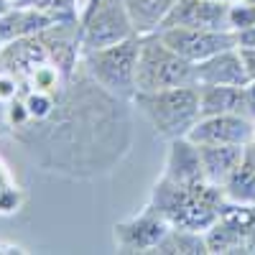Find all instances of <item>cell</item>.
<instances>
[{"mask_svg": "<svg viewBox=\"0 0 255 255\" xmlns=\"http://www.w3.org/2000/svg\"><path fill=\"white\" fill-rule=\"evenodd\" d=\"M225 204H227V197H225L222 186L217 184L199 181V184L184 186V184H174L161 176L151 191V202L145 207L158 212L174 227L207 232L217 222Z\"/></svg>", "mask_w": 255, "mask_h": 255, "instance_id": "1", "label": "cell"}, {"mask_svg": "<svg viewBox=\"0 0 255 255\" xmlns=\"http://www.w3.org/2000/svg\"><path fill=\"white\" fill-rule=\"evenodd\" d=\"M133 102L143 113V118L151 123L153 130L166 140L186 138L202 118L199 84H186V87L161 92H135Z\"/></svg>", "mask_w": 255, "mask_h": 255, "instance_id": "2", "label": "cell"}, {"mask_svg": "<svg viewBox=\"0 0 255 255\" xmlns=\"http://www.w3.org/2000/svg\"><path fill=\"white\" fill-rule=\"evenodd\" d=\"M186 84H197V64H191L171 46H166L158 33L140 36L135 92H161L186 87Z\"/></svg>", "mask_w": 255, "mask_h": 255, "instance_id": "3", "label": "cell"}, {"mask_svg": "<svg viewBox=\"0 0 255 255\" xmlns=\"http://www.w3.org/2000/svg\"><path fill=\"white\" fill-rule=\"evenodd\" d=\"M140 54V36H130L113 46L84 51V69L102 90L120 100L135 97V67Z\"/></svg>", "mask_w": 255, "mask_h": 255, "instance_id": "4", "label": "cell"}, {"mask_svg": "<svg viewBox=\"0 0 255 255\" xmlns=\"http://www.w3.org/2000/svg\"><path fill=\"white\" fill-rule=\"evenodd\" d=\"M138 36L123 0H92L82 20V49L95 51Z\"/></svg>", "mask_w": 255, "mask_h": 255, "instance_id": "5", "label": "cell"}, {"mask_svg": "<svg viewBox=\"0 0 255 255\" xmlns=\"http://www.w3.org/2000/svg\"><path fill=\"white\" fill-rule=\"evenodd\" d=\"M158 36L166 46H171L176 54L189 59L191 64H199L220 51L235 49L238 36L235 31H212V28H186V26H171L161 28Z\"/></svg>", "mask_w": 255, "mask_h": 255, "instance_id": "6", "label": "cell"}, {"mask_svg": "<svg viewBox=\"0 0 255 255\" xmlns=\"http://www.w3.org/2000/svg\"><path fill=\"white\" fill-rule=\"evenodd\" d=\"M168 230L171 222L145 207L135 217L115 225V245L120 253H153Z\"/></svg>", "mask_w": 255, "mask_h": 255, "instance_id": "7", "label": "cell"}, {"mask_svg": "<svg viewBox=\"0 0 255 255\" xmlns=\"http://www.w3.org/2000/svg\"><path fill=\"white\" fill-rule=\"evenodd\" d=\"M197 145L204 143H240L248 145L255 138V120L248 115H207L186 135Z\"/></svg>", "mask_w": 255, "mask_h": 255, "instance_id": "8", "label": "cell"}, {"mask_svg": "<svg viewBox=\"0 0 255 255\" xmlns=\"http://www.w3.org/2000/svg\"><path fill=\"white\" fill-rule=\"evenodd\" d=\"M227 10H230V3H220V0H176V5L166 15L161 28L186 26V28L232 31L227 20Z\"/></svg>", "mask_w": 255, "mask_h": 255, "instance_id": "9", "label": "cell"}, {"mask_svg": "<svg viewBox=\"0 0 255 255\" xmlns=\"http://www.w3.org/2000/svg\"><path fill=\"white\" fill-rule=\"evenodd\" d=\"M250 74L240 49H227L197 64V84H227V87H245Z\"/></svg>", "mask_w": 255, "mask_h": 255, "instance_id": "10", "label": "cell"}, {"mask_svg": "<svg viewBox=\"0 0 255 255\" xmlns=\"http://www.w3.org/2000/svg\"><path fill=\"white\" fill-rule=\"evenodd\" d=\"M163 179L174 184H199L207 181L202 171V156L199 145L189 138H174L168 140V153H166V166H163Z\"/></svg>", "mask_w": 255, "mask_h": 255, "instance_id": "11", "label": "cell"}, {"mask_svg": "<svg viewBox=\"0 0 255 255\" xmlns=\"http://www.w3.org/2000/svg\"><path fill=\"white\" fill-rule=\"evenodd\" d=\"M199 156H202L204 179L209 184L222 186L225 179L243 161L245 145H240V143H204V145H199Z\"/></svg>", "mask_w": 255, "mask_h": 255, "instance_id": "12", "label": "cell"}, {"mask_svg": "<svg viewBox=\"0 0 255 255\" xmlns=\"http://www.w3.org/2000/svg\"><path fill=\"white\" fill-rule=\"evenodd\" d=\"M199 110L207 115H248L245 87L227 84H199Z\"/></svg>", "mask_w": 255, "mask_h": 255, "instance_id": "13", "label": "cell"}, {"mask_svg": "<svg viewBox=\"0 0 255 255\" xmlns=\"http://www.w3.org/2000/svg\"><path fill=\"white\" fill-rule=\"evenodd\" d=\"M125 10L130 15V23L138 36H151L158 33L166 15L171 13L176 0H123Z\"/></svg>", "mask_w": 255, "mask_h": 255, "instance_id": "14", "label": "cell"}, {"mask_svg": "<svg viewBox=\"0 0 255 255\" xmlns=\"http://www.w3.org/2000/svg\"><path fill=\"white\" fill-rule=\"evenodd\" d=\"M153 253L161 255H207V240L204 232H194V230H184V227H174L163 235V240L153 248Z\"/></svg>", "mask_w": 255, "mask_h": 255, "instance_id": "15", "label": "cell"}, {"mask_svg": "<svg viewBox=\"0 0 255 255\" xmlns=\"http://www.w3.org/2000/svg\"><path fill=\"white\" fill-rule=\"evenodd\" d=\"M222 191L227 202H235V204H255V163L248 158V153L243 156V161L238 163V168L232 171L225 184Z\"/></svg>", "mask_w": 255, "mask_h": 255, "instance_id": "16", "label": "cell"}, {"mask_svg": "<svg viewBox=\"0 0 255 255\" xmlns=\"http://www.w3.org/2000/svg\"><path fill=\"white\" fill-rule=\"evenodd\" d=\"M18 207H20V189L15 186L8 168L0 161V212L8 215V212H15Z\"/></svg>", "mask_w": 255, "mask_h": 255, "instance_id": "17", "label": "cell"}, {"mask_svg": "<svg viewBox=\"0 0 255 255\" xmlns=\"http://www.w3.org/2000/svg\"><path fill=\"white\" fill-rule=\"evenodd\" d=\"M227 20H230L232 31H243V28L253 26L255 23V5H250L248 0H235V3H230Z\"/></svg>", "mask_w": 255, "mask_h": 255, "instance_id": "18", "label": "cell"}, {"mask_svg": "<svg viewBox=\"0 0 255 255\" xmlns=\"http://www.w3.org/2000/svg\"><path fill=\"white\" fill-rule=\"evenodd\" d=\"M23 79H20L15 72H8V69H0V102H10L15 100L20 92H23Z\"/></svg>", "mask_w": 255, "mask_h": 255, "instance_id": "19", "label": "cell"}, {"mask_svg": "<svg viewBox=\"0 0 255 255\" xmlns=\"http://www.w3.org/2000/svg\"><path fill=\"white\" fill-rule=\"evenodd\" d=\"M235 36H238V49H255V23L243 31H235Z\"/></svg>", "mask_w": 255, "mask_h": 255, "instance_id": "20", "label": "cell"}, {"mask_svg": "<svg viewBox=\"0 0 255 255\" xmlns=\"http://www.w3.org/2000/svg\"><path fill=\"white\" fill-rule=\"evenodd\" d=\"M245 105H248V118L255 120V79L245 84Z\"/></svg>", "mask_w": 255, "mask_h": 255, "instance_id": "21", "label": "cell"}, {"mask_svg": "<svg viewBox=\"0 0 255 255\" xmlns=\"http://www.w3.org/2000/svg\"><path fill=\"white\" fill-rule=\"evenodd\" d=\"M243 61H245V69L250 74V79H255V49H240Z\"/></svg>", "mask_w": 255, "mask_h": 255, "instance_id": "22", "label": "cell"}, {"mask_svg": "<svg viewBox=\"0 0 255 255\" xmlns=\"http://www.w3.org/2000/svg\"><path fill=\"white\" fill-rule=\"evenodd\" d=\"M248 253H255V207H253V222L248 230Z\"/></svg>", "mask_w": 255, "mask_h": 255, "instance_id": "23", "label": "cell"}, {"mask_svg": "<svg viewBox=\"0 0 255 255\" xmlns=\"http://www.w3.org/2000/svg\"><path fill=\"white\" fill-rule=\"evenodd\" d=\"M10 8H13V5H10V0H0V18H3Z\"/></svg>", "mask_w": 255, "mask_h": 255, "instance_id": "24", "label": "cell"}, {"mask_svg": "<svg viewBox=\"0 0 255 255\" xmlns=\"http://www.w3.org/2000/svg\"><path fill=\"white\" fill-rule=\"evenodd\" d=\"M33 3H41L44 8H49V5H51V0H33ZM56 5H59V0H56ZM56 5H54V10H56ZM56 13H59V10H56Z\"/></svg>", "mask_w": 255, "mask_h": 255, "instance_id": "25", "label": "cell"}, {"mask_svg": "<svg viewBox=\"0 0 255 255\" xmlns=\"http://www.w3.org/2000/svg\"><path fill=\"white\" fill-rule=\"evenodd\" d=\"M3 46H5V41H3V38H0V51H3Z\"/></svg>", "mask_w": 255, "mask_h": 255, "instance_id": "26", "label": "cell"}, {"mask_svg": "<svg viewBox=\"0 0 255 255\" xmlns=\"http://www.w3.org/2000/svg\"><path fill=\"white\" fill-rule=\"evenodd\" d=\"M220 3H235V0H220Z\"/></svg>", "mask_w": 255, "mask_h": 255, "instance_id": "27", "label": "cell"}, {"mask_svg": "<svg viewBox=\"0 0 255 255\" xmlns=\"http://www.w3.org/2000/svg\"><path fill=\"white\" fill-rule=\"evenodd\" d=\"M248 3H250V5H255V0H248Z\"/></svg>", "mask_w": 255, "mask_h": 255, "instance_id": "28", "label": "cell"}, {"mask_svg": "<svg viewBox=\"0 0 255 255\" xmlns=\"http://www.w3.org/2000/svg\"><path fill=\"white\" fill-rule=\"evenodd\" d=\"M0 253H8V250H3V248H0Z\"/></svg>", "mask_w": 255, "mask_h": 255, "instance_id": "29", "label": "cell"}, {"mask_svg": "<svg viewBox=\"0 0 255 255\" xmlns=\"http://www.w3.org/2000/svg\"><path fill=\"white\" fill-rule=\"evenodd\" d=\"M253 140H255V138H253Z\"/></svg>", "mask_w": 255, "mask_h": 255, "instance_id": "30", "label": "cell"}]
</instances>
